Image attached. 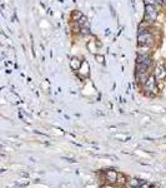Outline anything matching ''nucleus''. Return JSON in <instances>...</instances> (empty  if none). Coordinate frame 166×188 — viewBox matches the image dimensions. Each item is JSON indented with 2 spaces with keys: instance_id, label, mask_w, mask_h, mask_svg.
I'll return each mask as SVG.
<instances>
[{
  "instance_id": "nucleus-1",
  "label": "nucleus",
  "mask_w": 166,
  "mask_h": 188,
  "mask_svg": "<svg viewBox=\"0 0 166 188\" xmlns=\"http://www.w3.org/2000/svg\"><path fill=\"white\" fill-rule=\"evenodd\" d=\"M146 182V181H142V179H137V178H131L129 181V184L130 187H134V188H140L144 183Z\"/></svg>"
},
{
  "instance_id": "nucleus-2",
  "label": "nucleus",
  "mask_w": 166,
  "mask_h": 188,
  "mask_svg": "<svg viewBox=\"0 0 166 188\" xmlns=\"http://www.w3.org/2000/svg\"><path fill=\"white\" fill-rule=\"evenodd\" d=\"M116 176H118V172H115V171H107L106 172V179L110 181L111 183L116 182Z\"/></svg>"
},
{
  "instance_id": "nucleus-3",
  "label": "nucleus",
  "mask_w": 166,
  "mask_h": 188,
  "mask_svg": "<svg viewBox=\"0 0 166 188\" xmlns=\"http://www.w3.org/2000/svg\"><path fill=\"white\" fill-rule=\"evenodd\" d=\"M116 182H118L119 184H125V183H126V177H125V174L118 173V176H116Z\"/></svg>"
},
{
  "instance_id": "nucleus-4",
  "label": "nucleus",
  "mask_w": 166,
  "mask_h": 188,
  "mask_svg": "<svg viewBox=\"0 0 166 188\" xmlns=\"http://www.w3.org/2000/svg\"><path fill=\"white\" fill-rule=\"evenodd\" d=\"M130 188H134V187H130Z\"/></svg>"
}]
</instances>
